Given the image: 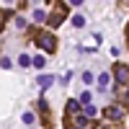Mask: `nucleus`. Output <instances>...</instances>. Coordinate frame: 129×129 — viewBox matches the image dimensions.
Returning <instances> with one entry per match:
<instances>
[{
    "mask_svg": "<svg viewBox=\"0 0 129 129\" xmlns=\"http://www.w3.org/2000/svg\"><path fill=\"white\" fill-rule=\"evenodd\" d=\"M114 78H116L119 85H129V64L116 62V64H114Z\"/></svg>",
    "mask_w": 129,
    "mask_h": 129,
    "instance_id": "nucleus-3",
    "label": "nucleus"
},
{
    "mask_svg": "<svg viewBox=\"0 0 129 129\" xmlns=\"http://www.w3.org/2000/svg\"><path fill=\"white\" fill-rule=\"evenodd\" d=\"M72 26L83 28V26H85V18H83V16H75V18H72Z\"/></svg>",
    "mask_w": 129,
    "mask_h": 129,
    "instance_id": "nucleus-15",
    "label": "nucleus"
},
{
    "mask_svg": "<svg viewBox=\"0 0 129 129\" xmlns=\"http://www.w3.org/2000/svg\"><path fill=\"white\" fill-rule=\"evenodd\" d=\"M39 111H41V116H44V121H47V129H49L52 126V121H49V106L44 101H39Z\"/></svg>",
    "mask_w": 129,
    "mask_h": 129,
    "instance_id": "nucleus-7",
    "label": "nucleus"
},
{
    "mask_svg": "<svg viewBox=\"0 0 129 129\" xmlns=\"http://www.w3.org/2000/svg\"><path fill=\"white\" fill-rule=\"evenodd\" d=\"M16 26H18V28H26V18H21V16H16Z\"/></svg>",
    "mask_w": 129,
    "mask_h": 129,
    "instance_id": "nucleus-18",
    "label": "nucleus"
},
{
    "mask_svg": "<svg viewBox=\"0 0 129 129\" xmlns=\"http://www.w3.org/2000/svg\"><path fill=\"white\" fill-rule=\"evenodd\" d=\"M121 98H124V106L129 109V85H126V90H124V95H121Z\"/></svg>",
    "mask_w": 129,
    "mask_h": 129,
    "instance_id": "nucleus-19",
    "label": "nucleus"
},
{
    "mask_svg": "<svg viewBox=\"0 0 129 129\" xmlns=\"http://www.w3.org/2000/svg\"><path fill=\"white\" fill-rule=\"evenodd\" d=\"M8 16H13L10 10H0V34H3V28H5V21H8Z\"/></svg>",
    "mask_w": 129,
    "mask_h": 129,
    "instance_id": "nucleus-9",
    "label": "nucleus"
},
{
    "mask_svg": "<svg viewBox=\"0 0 129 129\" xmlns=\"http://www.w3.org/2000/svg\"><path fill=\"white\" fill-rule=\"evenodd\" d=\"M34 21H36V23H44V21H47V13H44V10H34Z\"/></svg>",
    "mask_w": 129,
    "mask_h": 129,
    "instance_id": "nucleus-10",
    "label": "nucleus"
},
{
    "mask_svg": "<svg viewBox=\"0 0 129 129\" xmlns=\"http://www.w3.org/2000/svg\"><path fill=\"white\" fill-rule=\"evenodd\" d=\"M52 83H54V75H39V88L41 90H47Z\"/></svg>",
    "mask_w": 129,
    "mask_h": 129,
    "instance_id": "nucleus-5",
    "label": "nucleus"
},
{
    "mask_svg": "<svg viewBox=\"0 0 129 129\" xmlns=\"http://www.w3.org/2000/svg\"><path fill=\"white\" fill-rule=\"evenodd\" d=\"M93 116H95V109L93 106H85V119H93Z\"/></svg>",
    "mask_w": 129,
    "mask_h": 129,
    "instance_id": "nucleus-16",
    "label": "nucleus"
},
{
    "mask_svg": "<svg viewBox=\"0 0 129 129\" xmlns=\"http://www.w3.org/2000/svg\"><path fill=\"white\" fill-rule=\"evenodd\" d=\"M70 5H83V0H70Z\"/></svg>",
    "mask_w": 129,
    "mask_h": 129,
    "instance_id": "nucleus-20",
    "label": "nucleus"
},
{
    "mask_svg": "<svg viewBox=\"0 0 129 129\" xmlns=\"http://www.w3.org/2000/svg\"><path fill=\"white\" fill-rule=\"evenodd\" d=\"M126 44H129V23H126Z\"/></svg>",
    "mask_w": 129,
    "mask_h": 129,
    "instance_id": "nucleus-21",
    "label": "nucleus"
},
{
    "mask_svg": "<svg viewBox=\"0 0 129 129\" xmlns=\"http://www.w3.org/2000/svg\"><path fill=\"white\" fill-rule=\"evenodd\" d=\"M34 121H36V116L31 114V111H26V114H23V124H28V126H31Z\"/></svg>",
    "mask_w": 129,
    "mask_h": 129,
    "instance_id": "nucleus-11",
    "label": "nucleus"
},
{
    "mask_svg": "<svg viewBox=\"0 0 129 129\" xmlns=\"http://www.w3.org/2000/svg\"><path fill=\"white\" fill-rule=\"evenodd\" d=\"M64 129H75V126H70V124H67V126H64Z\"/></svg>",
    "mask_w": 129,
    "mask_h": 129,
    "instance_id": "nucleus-22",
    "label": "nucleus"
},
{
    "mask_svg": "<svg viewBox=\"0 0 129 129\" xmlns=\"http://www.w3.org/2000/svg\"><path fill=\"white\" fill-rule=\"evenodd\" d=\"M90 98H93V93H88V90H85V93L80 95V103H85V106H90Z\"/></svg>",
    "mask_w": 129,
    "mask_h": 129,
    "instance_id": "nucleus-13",
    "label": "nucleus"
},
{
    "mask_svg": "<svg viewBox=\"0 0 129 129\" xmlns=\"http://www.w3.org/2000/svg\"><path fill=\"white\" fill-rule=\"evenodd\" d=\"M31 64H34V67H39V70H41V67H44V57H41V54H39V57H34V59H31Z\"/></svg>",
    "mask_w": 129,
    "mask_h": 129,
    "instance_id": "nucleus-14",
    "label": "nucleus"
},
{
    "mask_svg": "<svg viewBox=\"0 0 129 129\" xmlns=\"http://www.w3.org/2000/svg\"><path fill=\"white\" fill-rule=\"evenodd\" d=\"M64 114H67V121L72 119V116H78V101H67V109H64Z\"/></svg>",
    "mask_w": 129,
    "mask_h": 129,
    "instance_id": "nucleus-6",
    "label": "nucleus"
},
{
    "mask_svg": "<svg viewBox=\"0 0 129 129\" xmlns=\"http://www.w3.org/2000/svg\"><path fill=\"white\" fill-rule=\"evenodd\" d=\"M18 64H21V67H28V64H31V57H28V54H21V57H18Z\"/></svg>",
    "mask_w": 129,
    "mask_h": 129,
    "instance_id": "nucleus-12",
    "label": "nucleus"
},
{
    "mask_svg": "<svg viewBox=\"0 0 129 129\" xmlns=\"http://www.w3.org/2000/svg\"><path fill=\"white\" fill-rule=\"evenodd\" d=\"M109 83H111V75H109V72H101V75H98V88H101V90L109 88Z\"/></svg>",
    "mask_w": 129,
    "mask_h": 129,
    "instance_id": "nucleus-8",
    "label": "nucleus"
},
{
    "mask_svg": "<svg viewBox=\"0 0 129 129\" xmlns=\"http://www.w3.org/2000/svg\"><path fill=\"white\" fill-rule=\"evenodd\" d=\"M36 44L44 49L47 54H54V52H57V36L52 34V31H41V34L36 36Z\"/></svg>",
    "mask_w": 129,
    "mask_h": 129,
    "instance_id": "nucleus-1",
    "label": "nucleus"
},
{
    "mask_svg": "<svg viewBox=\"0 0 129 129\" xmlns=\"http://www.w3.org/2000/svg\"><path fill=\"white\" fill-rule=\"evenodd\" d=\"M67 10H70V5H67V3H57L54 13H52V16H47V23H49L52 28H57V26L62 23V21L67 18Z\"/></svg>",
    "mask_w": 129,
    "mask_h": 129,
    "instance_id": "nucleus-2",
    "label": "nucleus"
},
{
    "mask_svg": "<svg viewBox=\"0 0 129 129\" xmlns=\"http://www.w3.org/2000/svg\"><path fill=\"white\" fill-rule=\"evenodd\" d=\"M5 3H13V0H5Z\"/></svg>",
    "mask_w": 129,
    "mask_h": 129,
    "instance_id": "nucleus-23",
    "label": "nucleus"
},
{
    "mask_svg": "<svg viewBox=\"0 0 129 129\" xmlns=\"http://www.w3.org/2000/svg\"><path fill=\"white\" fill-rule=\"evenodd\" d=\"M121 116H124V111L119 109V106H106V109H103V119H106V121H111V124L121 121Z\"/></svg>",
    "mask_w": 129,
    "mask_h": 129,
    "instance_id": "nucleus-4",
    "label": "nucleus"
},
{
    "mask_svg": "<svg viewBox=\"0 0 129 129\" xmlns=\"http://www.w3.org/2000/svg\"><path fill=\"white\" fill-rule=\"evenodd\" d=\"M83 80H85V83H93V72L85 70V72H83Z\"/></svg>",
    "mask_w": 129,
    "mask_h": 129,
    "instance_id": "nucleus-17",
    "label": "nucleus"
}]
</instances>
